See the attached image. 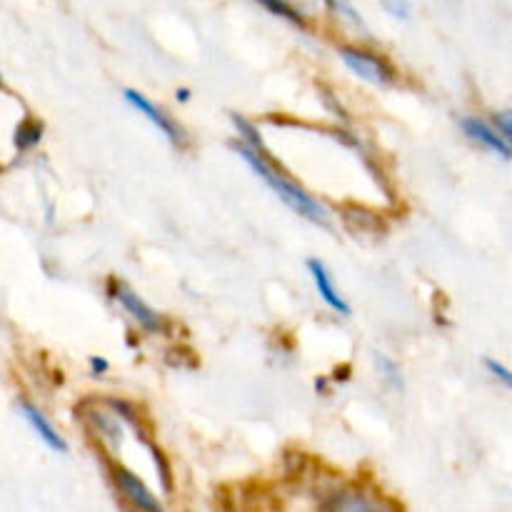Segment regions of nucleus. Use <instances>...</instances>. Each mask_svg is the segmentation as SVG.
I'll list each match as a JSON object with an SVG mask.
<instances>
[{"label": "nucleus", "instance_id": "obj_10", "mask_svg": "<svg viewBox=\"0 0 512 512\" xmlns=\"http://www.w3.org/2000/svg\"><path fill=\"white\" fill-rule=\"evenodd\" d=\"M383 5L390 15H395V18H408L410 15L408 0H383Z\"/></svg>", "mask_w": 512, "mask_h": 512}, {"label": "nucleus", "instance_id": "obj_4", "mask_svg": "<svg viewBox=\"0 0 512 512\" xmlns=\"http://www.w3.org/2000/svg\"><path fill=\"white\" fill-rule=\"evenodd\" d=\"M20 413H23V418L30 423V428H33L35 433L40 435V440H43L48 448H53L55 453H65V450H68V445H65V440L60 438L58 430H55L53 425L48 423V418H45V415L40 413L35 405L23 403V405H20Z\"/></svg>", "mask_w": 512, "mask_h": 512}, {"label": "nucleus", "instance_id": "obj_6", "mask_svg": "<svg viewBox=\"0 0 512 512\" xmlns=\"http://www.w3.org/2000/svg\"><path fill=\"white\" fill-rule=\"evenodd\" d=\"M308 268H310V273H313V280H315V285H318V290H320V295H323L325 303H328L333 310H338L340 315H348L350 313L348 303H345L343 295H340L338 288H335L328 268H325L320 260H308Z\"/></svg>", "mask_w": 512, "mask_h": 512}, {"label": "nucleus", "instance_id": "obj_8", "mask_svg": "<svg viewBox=\"0 0 512 512\" xmlns=\"http://www.w3.org/2000/svg\"><path fill=\"white\" fill-rule=\"evenodd\" d=\"M115 298H118L120 303L125 305V310H128L130 315H135V320H138V323L143 325V328H148V330H158L160 328V318H158V315H155L153 310H150L148 305H145L143 300H140L138 295L133 293V290H128V288H125V285H120L118 295H115Z\"/></svg>", "mask_w": 512, "mask_h": 512}, {"label": "nucleus", "instance_id": "obj_7", "mask_svg": "<svg viewBox=\"0 0 512 512\" xmlns=\"http://www.w3.org/2000/svg\"><path fill=\"white\" fill-rule=\"evenodd\" d=\"M118 485H120V490H123V493L133 500V505H138L140 510L163 512L158 500L153 498V493H150V490L145 488V485L140 483L133 473H128V470H118Z\"/></svg>", "mask_w": 512, "mask_h": 512}, {"label": "nucleus", "instance_id": "obj_3", "mask_svg": "<svg viewBox=\"0 0 512 512\" xmlns=\"http://www.w3.org/2000/svg\"><path fill=\"white\" fill-rule=\"evenodd\" d=\"M125 98H128V103H130V105H135V108H138L140 113H143L145 118L150 120V123L158 125V128L163 130V133H165V138L173 140V143H180V140H183V133H180L178 125H175L173 120H170L168 115L163 113V110L155 108V105L150 103V100H145L143 95L135 93V90H125Z\"/></svg>", "mask_w": 512, "mask_h": 512}, {"label": "nucleus", "instance_id": "obj_12", "mask_svg": "<svg viewBox=\"0 0 512 512\" xmlns=\"http://www.w3.org/2000/svg\"><path fill=\"white\" fill-rule=\"evenodd\" d=\"M498 123H500V138H503L505 143H510V133H512V130H510V113L500 115Z\"/></svg>", "mask_w": 512, "mask_h": 512}, {"label": "nucleus", "instance_id": "obj_5", "mask_svg": "<svg viewBox=\"0 0 512 512\" xmlns=\"http://www.w3.org/2000/svg\"><path fill=\"white\" fill-rule=\"evenodd\" d=\"M463 130H465V135H468V138L478 140V143L485 145L488 150H495L500 158H505V160L510 158V143H505V140L500 138L498 133H495V128H490V125L483 123V120L465 118L463 120Z\"/></svg>", "mask_w": 512, "mask_h": 512}, {"label": "nucleus", "instance_id": "obj_2", "mask_svg": "<svg viewBox=\"0 0 512 512\" xmlns=\"http://www.w3.org/2000/svg\"><path fill=\"white\" fill-rule=\"evenodd\" d=\"M343 60L355 75H360V78L368 80V83H375V85L390 83L388 68H385L378 58H373V55L360 53V50H343Z\"/></svg>", "mask_w": 512, "mask_h": 512}, {"label": "nucleus", "instance_id": "obj_11", "mask_svg": "<svg viewBox=\"0 0 512 512\" xmlns=\"http://www.w3.org/2000/svg\"><path fill=\"white\" fill-rule=\"evenodd\" d=\"M485 365H488V370H490V373H495V378H500V380H503L505 385H510V383H512V378H510L508 368H503V365H500L498 360H485Z\"/></svg>", "mask_w": 512, "mask_h": 512}, {"label": "nucleus", "instance_id": "obj_1", "mask_svg": "<svg viewBox=\"0 0 512 512\" xmlns=\"http://www.w3.org/2000/svg\"><path fill=\"white\" fill-rule=\"evenodd\" d=\"M238 150H240V155H243L245 163H248L250 168H253L255 173H258L260 178H263L265 183H268L270 188H273L275 193H278L280 198L290 205V208L298 210L303 218L315 220V223H325V220H328V213H325V208L313 198V195H308L303 188H298L293 180H288V178H283L280 173H275L268 163H263V160L258 158V153H255L253 148H238Z\"/></svg>", "mask_w": 512, "mask_h": 512}, {"label": "nucleus", "instance_id": "obj_9", "mask_svg": "<svg viewBox=\"0 0 512 512\" xmlns=\"http://www.w3.org/2000/svg\"><path fill=\"white\" fill-rule=\"evenodd\" d=\"M260 3H265L270 10H273V13H280L283 18L298 20V13H295L293 5H288V0H260Z\"/></svg>", "mask_w": 512, "mask_h": 512}]
</instances>
